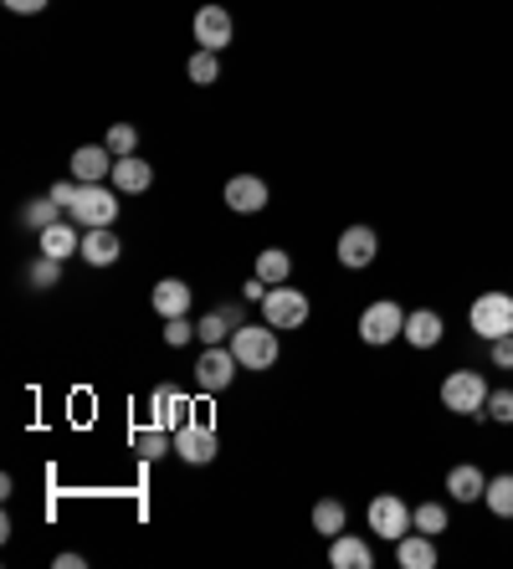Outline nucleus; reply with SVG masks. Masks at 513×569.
<instances>
[{"instance_id": "obj_19", "label": "nucleus", "mask_w": 513, "mask_h": 569, "mask_svg": "<svg viewBox=\"0 0 513 569\" xmlns=\"http://www.w3.org/2000/svg\"><path fill=\"white\" fill-rule=\"evenodd\" d=\"M150 303H154V313H159V319H186V313H190V287L180 283V277H159L154 293H150Z\"/></svg>"}, {"instance_id": "obj_7", "label": "nucleus", "mask_w": 513, "mask_h": 569, "mask_svg": "<svg viewBox=\"0 0 513 569\" xmlns=\"http://www.w3.org/2000/svg\"><path fill=\"white\" fill-rule=\"evenodd\" d=\"M370 529L395 544V538H406L410 529H416V508H410L401 493H380V498L370 502Z\"/></svg>"}, {"instance_id": "obj_16", "label": "nucleus", "mask_w": 513, "mask_h": 569, "mask_svg": "<svg viewBox=\"0 0 513 569\" xmlns=\"http://www.w3.org/2000/svg\"><path fill=\"white\" fill-rule=\"evenodd\" d=\"M119 236H114V226H87L83 232V251H77V257H83L87 268H114V262H119Z\"/></svg>"}, {"instance_id": "obj_25", "label": "nucleus", "mask_w": 513, "mask_h": 569, "mask_svg": "<svg viewBox=\"0 0 513 569\" xmlns=\"http://www.w3.org/2000/svg\"><path fill=\"white\" fill-rule=\"evenodd\" d=\"M482 502H488V513H493V519H513V472H498V477H488V493H482Z\"/></svg>"}, {"instance_id": "obj_38", "label": "nucleus", "mask_w": 513, "mask_h": 569, "mask_svg": "<svg viewBox=\"0 0 513 569\" xmlns=\"http://www.w3.org/2000/svg\"><path fill=\"white\" fill-rule=\"evenodd\" d=\"M241 293H247V303H262V298H267V283H262V277H252Z\"/></svg>"}, {"instance_id": "obj_9", "label": "nucleus", "mask_w": 513, "mask_h": 569, "mask_svg": "<svg viewBox=\"0 0 513 569\" xmlns=\"http://www.w3.org/2000/svg\"><path fill=\"white\" fill-rule=\"evenodd\" d=\"M114 165H119V154L108 150V144H83V150H72V180L77 185L114 180Z\"/></svg>"}, {"instance_id": "obj_14", "label": "nucleus", "mask_w": 513, "mask_h": 569, "mask_svg": "<svg viewBox=\"0 0 513 569\" xmlns=\"http://www.w3.org/2000/svg\"><path fill=\"white\" fill-rule=\"evenodd\" d=\"M442 334H446V323H442L437 308H410V313H406V334H401V339H406L410 349H437Z\"/></svg>"}, {"instance_id": "obj_22", "label": "nucleus", "mask_w": 513, "mask_h": 569, "mask_svg": "<svg viewBox=\"0 0 513 569\" xmlns=\"http://www.w3.org/2000/svg\"><path fill=\"white\" fill-rule=\"evenodd\" d=\"M446 493H452L457 502H478L482 493H488V477H482L473 462H457V467L446 472Z\"/></svg>"}, {"instance_id": "obj_23", "label": "nucleus", "mask_w": 513, "mask_h": 569, "mask_svg": "<svg viewBox=\"0 0 513 569\" xmlns=\"http://www.w3.org/2000/svg\"><path fill=\"white\" fill-rule=\"evenodd\" d=\"M129 441H134V452L144 457V462H159V457L175 452V431H165V426H139Z\"/></svg>"}, {"instance_id": "obj_18", "label": "nucleus", "mask_w": 513, "mask_h": 569, "mask_svg": "<svg viewBox=\"0 0 513 569\" xmlns=\"http://www.w3.org/2000/svg\"><path fill=\"white\" fill-rule=\"evenodd\" d=\"M395 565L401 569H431L437 565V538L421 534V529H410L406 538H395Z\"/></svg>"}, {"instance_id": "obj_30", "label": "nucleus", "mask_w": 513, "mask_h": 569, "mask_svg": "<svg viewBox=\"0 0 513 569\" xmlns=\"http://www.w3.org/2000/svg\"><path fill=\"white\" fill-rule=\"evenodd\" d=\"M446 523H452V519H446L442 502H421V508H416V529H421V534L437 538V534H446Z\"/></svg>"}, {"instance_id": "obj_26", "label": "nucleus", "mask_w": 513, "mask_h": 569, "mask_svg": "<svg viewBox=\"0 0 513 569\" xmlns=\"http://www.w3.org/2000/svg\"><path fill=\"white\" fill-rule=\"evenodd\" d=\"M313 529L324 538L344 534V502L339 498H324V502H313Z\"/></svg>"}, {"instance_id": "obj_10", "label": "nucleus", "mask_w": 513, "mask_h": 569, "mask_svg": "<svg viewBox=\"0 0 513 569\" xmlns=\"http://www.w3.org/2000/svg\"><path fill=\"white\" fill-rule=\"evenodd\" d=\"M190 36H195L205 51L231 47V11H226V5H201L195 21H190Z\"/></svg>"}, {"instance_id": "obj_34", "label": "nucleus", "mask_w": 513, "mask_h": 569, "mask_svg": "<svg viewBox=\"0 0 513 569\" xmlns=\"http://www.w3.org/2000/svg\"><path fill=\"white\" fill-rule=\"evenodd\" d=\"M190 339H195V323L190 319H165V344H170V349H186Z\"/></svg>"}, {"instance_id": "obj_12", "label": "nucleus", "mask_w": 513, "mask_h": 569, "mask_svg": "<svg viewBox=\"0 0 513 569\" xmlns=\"http://www.w3.org/2000/svg\"><path fill=\"white\" fill-rule=\"evenodd\" d=\"M150 411H154V426H165V431H180L190 420V395L180 386H154V395H150Z\"/></svg>"}, {"instance_id": "obj_35", "label": "nucleus", "mask_w": 513, "mask_h": 569, "mask_svg": "<svg viewBox=\"0 0 513 569\" xmlns=\"http://www.w3.org/2000/svg\"><path fill=\"white\" fill-rule=\"evenodd\" d=\"M77 190H83V185H77V180L68 175V180H57V185H51V201H57V205H62V211L72 216V205H77Z\"/></svg>"}, {"instance_id": "obj_17", "label": "nucleus", "mask_w": 513, "mask_h": 569, "mask_svg": "<svg viewBox=\"0 0 513 569\" xmlns=\"http://www.w3.org/2000/svg\"><path fill=\"white\" fill-rule=\"evenodd\" d=\"M329 565L334 569H370L375 565V549L359 534H334L329 538Z\"/></svg>"}, {"instance_id": "obj_24", "label": "nucleus", "mask_w": 513, "mask_h": 569, "mask_svg": "<svg viewBox=\"0 0 513 569\" xmlns=\"http://www.w3.org/2000/svg\"><path fill=\"white\" fill-rule=\"evenodd\" d=\"M288 272H293V257L283 247H267V251H256V277L267 287H277V283H288Z\"/></svg>"}, {"instance_id": "obj_5", "label": "nucleus", "mask_w": 513, "mask_h": 569, "mask_svg": "<svg viewBox=\"0 0 513 569\" xmlns=\"http://www.w3.org/2000/svg\"><path fill=\"white\" fill-rule=\"evenodd\" d=\"M237 354H231V344H205V354L195 359V390H205V395H222L231 380H237Z\"/></svg>"}, {"instance_id": "obj_1", "label": "nucleus", "mask_w": 513, "mask_h": 569, "mask_svg": "<svg viewBox=\"0 0 513 569\" xmlns=\"http://www.w3.org/2000/svg\"><path fill=\"white\" fill-rule=\"evenodd\" d=\"M231 354L241 369H273L277 365V329L273 323H241L231 334Z\"/></svg>"}, {"instance_id": "obj_11", "label": "nucleus", "mask_w": 513, "mask_h": 569, "mask_svg": "<svg viewBox=\"0 0 513 569\" xmlns=\"http://www.w3.org/2000/svg\"><path fill=\"white\" fill-rule=\"evenodd\" d=\"M334 251H339L344 268L359 272V268H370V262L380 257V236L370 232V226H344V232H339V247H334Z\"/></svg>"}, {"instance_id": "obj_33", "label": "nucleus", "mask_w": 513, "mask_h": 569, "mask_svg": "<svg viewBox=\"0 0 513 569\" xmlns=\"http://www.w3.org/2000/svg\"><path fill=\"white\" fill-rule=\"evenodd\" d=\"M482 416H493L498 426H513V390H488V405Z\"/></svg>"}, {"instance_id": "obj_2", "label": "nucleus", "mask_w": 513, "mask_h": 569, "mask_svg": "<svg viewBox=\"0 0 513 569\" xmlns=\"http://www.w3.org/2000/svg\"><path fill=\"white\" fill-rule=\"evenodd\" d=\"M442 405L457 411V416H482V405H488V380H482L478 369H452L442 380Z\"/></svg>"}, {"instance_id": "obj_8", "label": "nucleus", "mask_w": 513, "mask_h": 569, "mask_svg": "<svg viewBox=\"0 0 513 569\" xmlns=\"http://www.w3.org/2000/svg\"><path fill=\"white\" fill-rule=\"evenodd\" d=\"M114 216H119V190L114 185H83L77 190V205H72L77 226H114Z\"/></svg>"}, {"instance_id": "obj_28", "label": "nucleus", "mask_w": 513, "mask_h": 569, "mask_svg": "<svg viewBox=\"0 0 513 569\" xmlns=\"http://www.w3.org/2000/svg\"><path fill=\"white\" fill-rule=\"evenodd\" d=\"M237 334V323L226 319V308H216V313H205L201 323H195V339H201V344H222V339H231Z\"/></svg>"}, {"instance_id": "obj_31", "label": "nucleus", "mask_w": 513, "mask_h": 569, "mask_svg": "<svg viewBox=\"0 0 513 569\" xmlns=\"http://www.w3.org/2000/svg\"><path fill=\"white\" fill-rule=\"evenodd\" d=\"M103 144H108V150L123 159V154L139 150V129H134V123H108V139H103Z\"/></svg>"}, {"instance_id": "obj_3", "label": "nucleus", "mask_w": 513, "mask_h": 569, "mask_svg": "<svg viewBox=\"0 0 513 569\" xmlns=\"http://www.w3.org/2000/svg\"><path fill=\"white\" fill-rule=\"evenodd\" d=\"M467 323H473V334H478L482 344H493V339L513 334V298H509V293H482V298L473 303Z\"/></svg>"}, {"instance_id": "obj_6", "label": "nucleus", "mask_w": 513, "mask_h": 569, "mask_svg": "<svg viewBox=\"0 0 513 569\" xmlns=\"http://www.w3.org/2000/svg\"><path fill=\"white\" fill-rule=\"evenodd\" d=\"M406 334V313H401V303H391V298H375L365 313H359V339L365 344H391V339H401Z\"/></svg>"}, {"instance_id": "obj_15", "label": "nucleus", "mask_w": 513, "mask_h": 569, "mask_svg": "<svg viewBox=\"0 0 513 569\" xmlns=\"http://www.w3.org/2000/svg\"><path fill=\"white\" fill-rule=\"evenodd\" d=\"M226 205H231L237 216H256V211L267 205V185L256 180V175H231V180H226Z\"/></svg>"}, {"instance_id": "obj_27", "label": "nucleus", "mask_w": 513, "mask_h": 569, "mask_svg": "<svg viewBox=\"0 0 513 569\" xmlns=\"http://www.w3.org/2000/svg\"><path fill=\"white\" fill-rule=\"evenodd\" d=\"M186 72H190V83L195 87H211L216 78H222V62H216V51H190V62H186Z\"/></svg>"}, {"instance_id": "obj_29", "label": "nucleus", "mask_w": 513, "mask_h": 569, "mask_svg": "<svg viewBox=\"0 0 513 569\" xmlns=\"http://www.w3.org/2000/svg\"><path fill=\"white\" fill-rule=\"evenodd\" d=\"M62 216H68V211H62L57 201H51V195H47V201H32L26 211H21V221H26L32 232H47V226H57Z\"/></svg>"}, {"instance_id": "obj_37", "label": "nucleus", "mask_w": 513, "mask_h": 569, "mask_svg": "<svg viewBox=\"0 0 513 569\" xmlns=\"http://www.w3.org/2000/svg\"><path fill=\"white\" fill-rule=\"evenodd\" d=\"M5 11H16V16H41L47 11V0H0Z\"/></svg>"}, {"instance_id": "obj_36", "label": "nucleus", "mask_w": 513, "mask_h": 569, "mask_svg": "<svg viewBox=\"0 0 513 569\" xmlns=\"http://www.w3.org/2000/svg\"><path fill=\"white\" fill-rule=\"evenodd\" d=\"M488 359H493V369H513V334L493 339V344H488Z\"/></svg>"}, {"instance_id": "obj_21", "label": "nucleus", "mask_w": 513, "mask_h": 569, "mask_svg": "<svg viewBox=\"0 0 513 569\" xmlns=\"http://www.w3.org/2000/svg\"><path fill=\"white\" fill-rule=\"evenodd\" d=\"M150 185H154V165H144L139 154H123L119 165H114V190H123V195H139Z\"/></svg>"}, {"instance_id": "obj_20", "label": "nucleus", "mask_w": 513, "mask_h": 569, "mask_svg": "<svg viewBox=\"0 0 513 569\" xmlns=\"http://www.w3.org/2000/svg\"><path fill=\"white\" fill-rule=\"evenodd\" d=\"M36 241H41V251L57 257V262H68L72 251H83V232H77V221H57V226H47V232H36Z\"/></svg>"}, {"instance_id": "obj_13", "label": "nucleus", "mask_w": 513, "mask_h": 569, "mask_svg": "<svg viewBox=\"0 0 513 569\" xmlns=\"http://www.w3.org/2000/svg\"><path fill=\"white\" fill-rule=\"evenodd\" d=\"M175 457H186L190 467L216 462V431H211V426H195V420H186V426L175 431Z\"/></svg>"}, {"instance_id": "obj_32", "label": "nucleus", "mask_w": 513, "mask_h": 569, "mask_svg": "<svg viewBox=\"0 0 513 569\" xmlns=\"http://www.w3.org/2000/svg\"><path fill=\"white\" fill-rule=\"evenodd\" d=\"M57 277H62V262L41 251V257L32 262V287H36V293H47V287H57Z\"/></svg>"}, {"instance_id": "obj_4", "label": "nucleus", "mask_w": 513, "mask_h": 569, "mask_svg": "<svg viewBox=\"0 0 513 569\" xmlns=\"http://www.w3.org/2000/svg\"><path fill=\"white\" fill-rule=\"evenodd\" d=\"M262 323H273L277 334H283V329H303L308 323V298L288 283L267 287V298H262Z\"/></svg>"}]
</instances>
